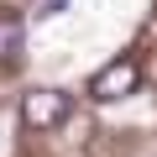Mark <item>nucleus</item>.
I'll list each match as a JSON object with an SVG mask.
<instances>
[{"instance_id": "obj_1", "label": "nucleus", "mask_w": 157, "mask_h": 157, "mask_svg": "<svg viewBox=\"0 0 157 157\" xmlns=\"http://www.w3.org/2000/svg\"><path fill=\"white\" fill-rule=\"evenodd\" d=\"M136 78H141V68H136V58H110L94 78H89V94L94 100H126V94H136Z\"/></svg>"}, {"instance_id": "obj_2", "label": "nucleus", "mask_w": 157, "mask_h": 157, "mask_svg": "<svg viewBox=\"0 0 157 157\" xmlns=\"http://www.w3.org/2000/svg\"><path fill=\"white\" fill-rule=\"evenodd\" d=\"M63 121H68V94H63V89H32V94L21 100V126L52 131V126H63Z\"/></svg>"}, {"instance_id": "obj_3", "label": "nucleus", "mask_w": 157, "mask_h": 157, "mask_svg": "<svg viewBox=\"0 0 157 157\" xmlns=\"http://www.w3.org/2000/svg\"><path fill=\"white\" fill-rule=\"evenodd\" d=\"M21 42H26V21H21V11H0V68L21 58Z\"/></svg>"}, {"instance_id": "obj_4", "label": "nucleus", "mask_w": 157, "mask_h": 157, "mask_svg": "<svg viewBox=\"0 0 157 157\" xmlns=\"http://www.w3.org/2000/svg\"><path fill=\"white\" fill-rule=\"evenodd\" d=\"M68 11V0H42V6H37V16H63Z\"/></svg>"}]
</instances>
